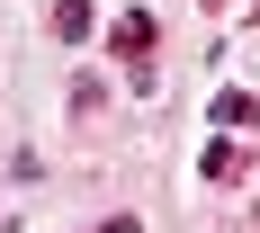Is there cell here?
Wrapping results in <instances>:
<instances>
[{"instance_id":"1","label":"cell","mask_w":260,"mask_h":233,"mask_svg":"<svg viewBox=\"0 0 260 233\" xmlns=\"http://www.w3.org/2000/svg\"><path fill=\"white\" fill-rule=\"evenodd\" d=\"M108 54L135 72V90H153V18H144V9H126V18L108 27Z\"/></svg>"},{"instance_id":"2","label":"cell","mask_w":260,"mask_h":233,"mask_svg":"<svg viewBox=\"0 0 260 233\" xmlns=\"http://www.w3.org/2000/svg\"><path fill=\"white\" fill-rule=\"evenodd\" d=\"M198 171H207L215 188H234V180H242V144H234V135H215V144H207V161H198Z\"/></svg>"},{"instance_id":"3","label":"cell","mask_w":260,"mask_h":233,"mask_svg":"<svg viewBox=\"0 0 260 233\" xmlns=\"http://www.w3.org/2000/svg\"><path fill=\"white\" fill-rule=\"evenodd\" d=\"M215 126H224V135L260 126V99H251V90H224V99H215Z\"/></svg>"},{"instance_id":"4","label":"cell","mask_w":260,"mask_h":233,"mask_svg":"<svg viewBox=\"0 0 260 233\" xmlns=\"http://www.w3.org/2000/svg\"><path fill=\"white\" fill-rule=\"evenodd\" d=\"M54 36L63 45H90V0H54Z\"/></svg>"},{"instance_id":"5","label":"cell","mask_w":260,"mask_h":233,"mask_svg":"<svg viewBox=\"0 0 260 233\" xmlns=\"http://www.w3.org/2000/svg\"><path fill=\"white\" fill-rule=\"evenodd\" d=\"M207 9H224V0H207Z\"/></svg>"}]
</instances>
